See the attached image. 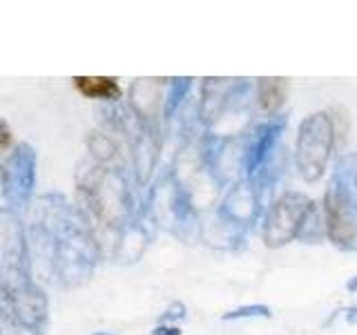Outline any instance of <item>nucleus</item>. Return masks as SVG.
Masks as SVG:
<instances>
[{
    "mask_svg": "<svg viewBox=\"0 0 357 335\" xmlns=\"http://www.w3.org/2000/svg\"><path fill=\"white\" fill-rule=\"evenodd\" d=\"M33 257L50 266L52 275L63 284H76L87 275L89 246L83 221L65 204L63 197L45 195L38 199V208L31 219Z\"/></svg>",
    "mask_w": 357,
    "mask_h": 335,
    "instance_id": "nucleus-1",
    "label": "nucleus"
},
{
    "mask_svg": "<svg viewBox=\"0 0 357 335\" xmlns=\"http://www.w3.org/2000/svg\"><path fill=\"white\" fill-rule=\"evenodd\" d=\"M0 279L16 284L31 279V255L27 234L16 210H0Z\"/></svg>",
    "mask_w": 357,
    "mask_h": 335,
    "instance_id": "nucleus-2",
    "label": "nucleus"
},
{
    "mask_svg": "<svg viewBox=\"0 0 357 335\" xmlns=\"http://www.w3.org/2000/svg\"><path fill=\"white\" fill-rule=\"evenodd\" d=\"M333 148V126L326 114H312L301 123L297 139V165L304 179L315 181L326 168Z\"/></svg>",
    "mask_w": 357,
    "mask_h": 335,
    "instance_id": "nucleus-3",
    "label": "nucleus"
},
{
    "mask_svg": "<svg viewBox=\"0 0 357 335\" xmlns=\"http://www.w3.org/2000/svg\"><path fill=\"white\" fill-rule=\"evenodd\" d=\"M36 188V150L29 143H18L5 165V199L11 210L29 204Z\"/></svg>",
    "mask_w": 357,
    "mask_h": 335,
    "instance_id": "nucleus-4",
    "label": "nucleus"
},
{
    "mask_svg": "<svg viewBox=\"0 0 357 335\" xmlns=\"http://www.w3.org/2000/svg\"><path fill=\"white\" fill-rule=\"evenodd\" d=\"M5 288L9 293L11 306L16 311L20 327L33 335H45V331L50 327V304H47V297L43 293V288L33 282V279L5 284Z\"/></svg>",
    "mask_w": 357,
    "mask_h": 335,
    "instance_id": "nucleus-5",
    "label": "nucleus"
},
{
    "mask_svg": "<svg viewBox=\"0 0 357 335\" xmlns=\"http://www.w3.org/2000/svg\"><path fill=\"white\" fill-rule=\"evenodd\" d=\"M310 210V199L304 195H284L273 206L271 215L266 219V244L284 246L295 237L297 230L304 226V219Z\"/></svg>",
    "mask_w": 357,
    "mask_h": 335,
    "instance_id": "nucleus-6",
    "label": "nucleus"
},
{
    "mask_svg": "<svg viewBox=\"0 0 357 335\" xmlns=\"http://www.w3.org/2000/svg\"><path fill=\"white\" fill-rule=\"evenodd\" d=\"M326 223L328 234L337 244H351L355 237V219L340 193H328L326 197Z\"/></svg>",
    "mask_w": 357,
    "mask_h": 335,
    "instance_id": "nucleus-7",
    "label": "nucleus"
},
{
    "mask_svg": "<svg viewBox=\"0 0 357 335\" xmlns=\"http://www.w3.org/2000/svg\"><path fill=\"white\" fill-rule=\"evenodd\" d=\"M76 89L87 98H103V100H114L121 96V87L116 78L107 76H76L74 78Z\"/></svg>",
    "mask_w": 357,
    "mask_h": 335,
    "instance_id": "nucleus-8",
    "label": "nucleus"
},
{
    "mask_svg": "<svg viewBox=\"0 0 357 335\" xmlns=\"http://www.w3.org/2000/svg\"><path fill=\"white\" fill-rule=\"evenodd\" d=\"M286 81L284 78H261V83H259V105L264 112H275L279 105L284 103V98H286Z\"/></svg>",
    "mask_w": 357,
    "mask_h": 335,
    "instance_id": "nucleus-9",
    "label": "nucleus"
},
{
    "mask_svg": "<svg viewBox=\"0 0 357 335\" xmlns=\"http://www.w3.org/2000/svg\"><path fill=\"white\" fill-rule=\"evenodd\" d=\"M22 331L25 329L20 327L16 311L11 306L9 293L3 284V279H0V335H22Z\"/></svg>",
    "mask_w": 357,
    "mask_h": 335,
    "instance_id": "nucleus-10",
    "label": "nucleus"
},
{
    "mask_svg": "<svg viewBox=\"0 0 357 335\" xmlns=\"http://www.w3.org/2000/svg\"><path fill=\"white\" fill-rule=\"evenodd\" d=\"M11 143V130L7 126V121L0 119V150H7Z\"/></svg>",
    "mask_w": 357,
    "mask_h": 335,
    "instance_id": "nucleus-11",
    "label": "nucleus"
},
{
    "mask_svg": "<svg viewBox=\"0 0 357 335\" xmlns=\"http://www.w3.org/2000/svg\"><path fill=\"white\" fill-rule=\"evenodd\" d=\"M0 195H5V168L0 165Z\"/></svg>",
    "mask_w": 357,
    "mask_h": 335,
    "instance_id": "nucleus-12",
    "label": "nucleus"
},
{
    "mask_svg": "<svg viewBox=\"0 0 357 335\" xmlns=\"http://www.w3.org/2000/svg\"><path fill=\"white\" fill-rule=\"evenodd\" d=\"M98 335H105V333H98Z\"/></svg>",
    "mask_w": 357,
    "mask_h": 335,
    "instance_id": "nucleus-13",
    "label": "nucleus"
}]
</instances>
